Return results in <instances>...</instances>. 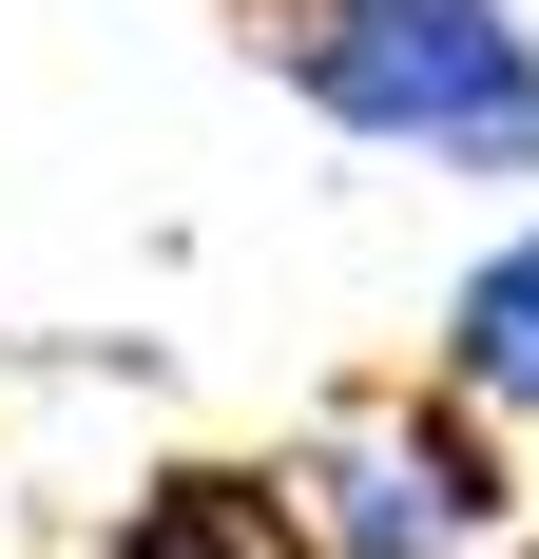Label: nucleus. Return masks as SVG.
<instances>
[{
  "instance_id": "nucleus-1",
  "label": "nucleus",
  "mask_w": 539,
  "mask_h": 559,
  "mask_svg": "<svg viewBox=\"0 0 539 559\" xmlns=\"http://www.w3.org/2000/svg\"><path fill=\"white\" fill-rule=\"evenodd\" d=\"M270 97H309L347 155L539 193V20L520 0H213Z\"/></svg>"
},
{
  "instance_id": "nucleus-2",
  "label": "nucleus",
  "mask_w": 539,
  "mask_h": 559,
  "mask_svg": "<svg viewBox=\"0 0 539 559\" xmlns=\"http://www.w3.org/2000/svg\"><path fill=\"white\" fill-rule=\"evenodd\" d=\"M289 502L327 559H501L520 540V425H482L463 386H347L289 444Z\"/></svg>"
},
{
  "instance_id": "nucleus-3",
  "label": "nucleus",
  "mask_w": 539,
  "mask_h": 559,
  "mask_svg": "<svg viewBox=\"0 0 539 559\" xmlns=\"http://www.w3.org/2000/svg\"><path fill=\"white\" fill-rule=\"evenodd\" d=\"M116 559H327L309 502H289V463L251 444H173L135 502H116Z\"/></svg>"
},
{
  "instance_id": "nucleus-4",
  "label": "nucleus",
  "mask_w": 539,
  "mask_h": 559,
  "mask_svg": "<svg viewBox=\"0 0 539 559\" xmlns=\"http://www.w3.org/2000/svg\"><path fill=\"white\" fill-rule=\"evenodd\" d=\"M424 386H463L482 425H539V213L501 231L482 271L443 289V329H424Z\"/></svg>"
},
{
  "instance_id": "nucleus-5",
  "label": "nucleus",
  "mask_w": 539,
  "mask_h": 559,
  "mask_svg": "<svg viewBox=\"0 0 539 559\" xmlns=\"http://www.w3.org/2000/svg\"><path fill=\"white\" fill-rule=\"evenodd\" d=\"M501 559H539V502H520V540H501Z\"/></svg>"
}]
</instances>
